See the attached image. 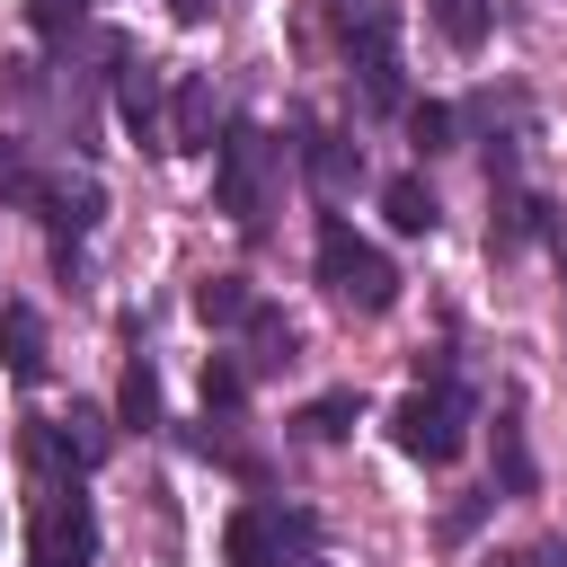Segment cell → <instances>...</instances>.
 Wrapping results in <instances>:
<instances>
[{
	"label": "cell",
	"mask_w": 567,
	"mask_h": 567,
	"mask_svg": "<svg viewBox=\"0 0 567 567\" xmlns=\"http://www.w3.org/2000/svg\"><path fill=\"white\" fill-rule=\"evenodd\" d=\"M319 284H328L346 310H363V319H381V310L399 301V266H390L372 239H354V221H346V213H328V221H319Z\"/></svg>",
	"instance_id": "7a4b0ae2"
},
{
	"label": "cell",
	"mask_w": 567,
	"mask_h": 567,
	"mask_svg": "<svg viewBox=\"0 0 567 567\" xmlns=\"http://www.w3.org/2000/svg\"><path fill=\"white\" fill-rule=\"evenodd\" d=\"M239 328H248V363H239V372H284V363H292V346H301V337H292V319H275L266 301H257Z\"/></svg>",
	"instance_id": "5bb4252c"
},
{
	"label": "cell",
	"mask_w": 567,
	"mask_h": 567,
	"mask_svg": "<svg viewBox=\"0 0 567 567\" xmlns=\"http://www.w3.org/2000/svg\"><path fill=\"white\" fill-rule=\"evenodd\" d=\"M354 80H363V106H372V115H390V106H408V80H399V53H381V62H354Z\"/></svg>",
	"instance_id": "44dd1931"
},
{
	"label": "cell",
	"mask_w": 567,
	"mask_h": 567,
	"mask_svg": "<svg viewBox=\"0 0 567 567\" xmlns=\"http://www.w3.org/2000/svg\"><path fill=\"white\" fill-rule=\"evenodd\" d=\"M168 151H213V80L186 71L168 89Z\"/></svg>",
	"instance_id": "9c48e42d"
},
{
	"label": "cell",
	"mask_w": 567,
	"mask_h": 567,
	"mask_svg": "<svg viewBox=\"0 0 567 567\" xmlns=\"http://www.w3.org/2000/svg\"><path fill=\"white\" fill-rule=\"evenodd\" d=\"M487 567H514V558H487Z\"/></svg>",
	"instance_id": "4dcf8cb0"
},
{
	"label": "cell",
	"mask_w": 567,
	"mask_h": 567,
	"mask_svg": "<svg viewBox=\"0 0 567 567\" xmlns=\"http://www.w3.org/2000/svg\"><path fill=\"white\" fill-rule=\"evenodd\" d=\"M80 9H89V0H27V18H35L44 35H71V27H80Z\"/></svg>",
	"instance_id": "d4e9b609"
},
{
	"label": "cell",
	"mask_w": 567,
	"mask_h": 567,
	"mask_svg": "<svg viewBox=\"0 0 567 567\" xmlns=\"http://www.w3.org/2000/svg\"><path fill=\"white\" fill-rule=\"evenodd\" d=\"M35 213H44V230H53V239H80V230H97L106 195H97V177H53V186L35 195Z\"/></svg>",
	"instance_id": "ba28073f"
},
{
	"label": "cell",
	"mask_w": 567,
	"mask_h": 567,
	"mask_svg": "<svg viewBox=\"0 0 567 567\" xmlns=\"http://www.w3.org/2000/svg\"><path fill=\"white\" fill-rule=\"evenodd\" d=\"M0 363L18 381H44V319L27 301H0Z\"/></svg>",
	"instance_id": "30bf717a"
},
{
	"label": "cell",
	"mask_w": 567,
	"mask_h": 567,
	"mask_svg": "<svg viewBox=\"0 0 567 567\" xmlns=\"http://www.w3.org/2000/svg\"><path fill=\"white\" fill-rule=\"evenodd\" d=\"M328 27H337V44H346V62L399 53V0H328Z\"/></svg>",
	"instance_id": "52a82bcc"
},
{
	"label": "cell",
	"mask_w": 567,
	"mask_h": 567,
	"mask_svg": "<svg viewBox=\"0 0 567 567\" xmlns=\"http://www.w3.org/2000/svg\"><path fill=\"white\" fill-rule=\"evenodd\" d=\"M354 408H363L354 390H319V399H310V408L292 416V434H301V443H337V434L354 425Z\"/></svg>",
	"instance_id": "d6986e66"
},
{
	"label": "cell",
	"mask_w": 567,
	"mask_h": 567,
	"mask_svg": "<svg viewBox=\"0 0 567 567\" xmlns=\"http://www.w3.org/2000/svg\"><path fill=\"white\" fill-rule=\"evenodd\" d=\"M248 310H257V292H248L239 275H204V284H195V319H204V328H239Z\"/></svg>",
	"instance_id": "ac0fdd59"
},
{
	"label": "cell",
	"mask_w": 567,
	"mask_h": 567,
	"mask_svg": "<svg viewBox=\"0 0 567 567\" xmlns=\"http://www.w3.org/2000/svg\"><path fill=\"white\" fill-rule=\"evenodd\" d=\"M97 558V505L80 496L71 470H35V514H27V567H89Z\"/></svg>",
	"instance_id": "6da1fadb"
},
{
	"label": "cell",
	"mask_w": 567,
	"mask_h": 567,
	"mask_svg": "<svg viewBox=\"0 0 567 567\" xmlns=\"http://www.w3.org/2000/svg\"><path fill=\"white\" fill-rule=\"evenodd\" d=\"M301 549H319V523H310L301 505H248V514H230V532H221V558H230V567H284V558H301Z\"/></svg>",
	"instance_id": "5b68a950"
},
{
	"label": "cell",
	"mask_w": 567,
	"mask_h": 567,
	"mask_svg": "<svg viewBox=\"0 0 567 567\" xmlns=\"http://www.w3.org/2000/svg\"><path fill=\"white\" fill-rule=\"evenodd\" d=\"M381 213H390V230H408V239L443 221V204H434V186H425V177H390V186H381Z\"/></svg>",
	"instance_id": "9a60e30c"
},
{
	"label": "cell",
	"mask_w": 567,
	"mask_h": 567,
	"mask_svg": "<svg viewBox=\"0 0 567 567\" xmlns=\"http://www.w3.org/2000/svg\"><path fill=\"white\" fill-rule=\"evenodd\" d=\"M514 567H567V540H532V549H523Z\"/></svg>",
	"instance_id": "83f0119b"
},
{
	"label": "cell",
	"mask_w": 567,
	"mask_h": 567,
	"mask_svg": "<svg viewBox=\"0 0 567 567\" xmlns=\"http://www.w3.org/2000/svg\"><path fill=\"white\" fill-rule=\"evenodd\" d=\"M523 239H532V195H523L514 177H496V213H487V248H496V257H514Z\"/></svg>",
	"instance_id": "e0dca14e"
},
{
	"label": "cell",
	"mask_w": 567,
	"mask_h": 567,
	"mask_svg": "<svg viewBox=\"0 0 567 567\" xmlns=\"http://www.w3.org/2000/svg\"><path fill=\"white\" fill-rule=\"evenodd\" d=\"M452 133H461V115L443 106V97H425V106H408V142L434 159V151H452Z\"/></svg>",
	"instance_id": "7402d4cb"
},
{
	"label": "cell",
	"mask_w": 567,
	"mask_h": 567,
	"mask_svg": "<svg viewBox=\"0 0 567 567\" xmlns=\"http://www.w3.org/2000/svg\"><path fill=\"white\" fill-rule=\"evenodd\" d=\"M487 505H496V496H461V505H452V514H443V540H470V532H478V514H487Z\"/></svg>",
	"instance_id": "4316f807"
},
{
	"label": "cell",
	"mask_w": 567,
	"mask_h": 567,
	"mask_svg": "<svg viewBox=\"0 0 567 567\" xmlns=\"http://www.w3.org/2000/svg\"><path fill=\"white\" fill-rule=\"evenodd\" d=\"M310 186H319V195L363 186V151H354L346 133H310Z\"/></svg>",
	"instance_id": "4fadbf2b"
},
{
	"label": "cell",
	"mask_w": 567,
	"mask_h": 567,
	"mask_svg": "<svg viewBox=\"0 0 567 567\" xmlns=\"http://www.w3.org/2000/svg\"><path fill=\"white\" fill-rule=\"evenodd\" d=\"M390 443H399L408 461H425V470L461 461V443H470V390H461V381L408 390V399L390 408Z\"/></svg>",
	"instance_id": "3957f363"
},
{
	"label": "cell",
	"mask_w": 567,
	"mask_h": 567,
	"mask_svg": "<svg viewBox=\"0 0 567 567\" xmlns=\"http://www.w3.org/2000/svg\"><path fill=\"white\" fill-rule=\"evenodd\" d=\"M532 239H540V248H567V213H558L549 195H532Z\"/></svg>",
	"instance_id": "484cf974"
},
{
	"label": "cell",
	"mask_w": 567,
	"mask_h": 567,
	"mask_svg": "<svg viewBox=\"0 0 567 567\" xmlns=\"http://www.w3.org/2000/svg\"><path fill=\"white\" fill-rule=\"evenodd\" d=\"M266 177H275V142H266L257 124L213 133V204H221L239 230H266Z\"/></svg>",
	"instance_id": "277c9868"
},
{
	"label": "cell",
	"mask_w": 567,
	"mask_h": 567,
	"mask_svg": "<svg viewBox=\"0 0 567 567\" xmlns=\"http://www.w3.org/2000/svg\"><path fill=\"white\" fill-rule=\"evenodd\" d=\"M115 425H133V434H151V425H159V372H151V354H133V363H124Z\"/></svg>",
	"instance_id": "2e32d148"
},
{
	"label": "cell",
	"mask_w": 567,
	"mask_h": 567,
	"mask_svg": "<svg viewBox=\"0 0 567 567\" xmlns=\"http://www.w3.org/2000/svg\"><path fill=\"white\" fill-rule=\"evenodd\" d=\"M168 9H177L186 27H204V18H213V0H168Z\"/></svg>",
	"instance_id": "f1b7e54d"
},
{
	"label": "cell",
	"mask_w": 567,
	"mask_h": 567,
	"mask_svg": "<svg viewBox=\"0 0 567 567\" xmlns=\"http://www.w3.org/2000/svg\"><path fill=\"white\" fill-rule=\"evenodd\" d=\"M239 399H248V372H239L230 354H213V363H204V408H239Z\"/></svg>",
	"instance_id": "cb8c5ba5"
},
{
	"label": "cell",
	"mask_w": 567,
	"mask_h": 567,
	"mask_svg": "<svg viewBox=\"0 0 567 567\" xmlns=\"http://www.w3.org/2000/svg\"><path fill=\"white\" fill-rule=\"evenodd\" d=\"M284 567H328V558H319V549H301V558H284Z\"/></svg>",
	"instance_id": "f546056e"
},
{
	"label": "cell",
	"mask_w": 567,
	"mask_h": 567,
	"mask_svg": "<svg viewBox=\"0 0 567 567\" xmlns=\"http://www.w3.org/2000/svg\"><path fill=\"white\" fill-rule=\"evenodd\" d=\"M53 443H62V452H71L80 470H97V461L115 452V416H106V408H80V399H71V416L53 425Z\"/></svg>",
	"instance_id": "7c38bea8"
},
{
	"label": "cell",
	"mask_w": 567,
	"mask_h": 567,
	"mask_svg": "<svg viewBox=\"0 0 567 567\" xmlns=\"http://www.w3.org/2000/svg\"><path fill=\"white\" fill-rule=\"evenodd\" d=\"M425 9H434V27H443L452 53H478L487 44V0H425Z\"/></svg>",
	"instance_id": "ffe728a7"
},
{
	"label": "cell",
	"mask_w": 567,
	"mask_h": 567,
	"mask_svg": "<svg viewBox=\"0 0 567 567\" xmlns=\"http://www.w3.org/2000/svg\"><path fill=\"white\" fill-rule=\"evenodd\" d=\"M35 195H44V177H35L27 142H0V204H35Z\"/></svg>",
	"instance_id": "603a6c76"
},
{
	"label": "cell",
	"mask_w": 567,
	"mask_h": 567,
	"mask_svg": "<svg viewBox=\"0 0 567 567\" xmlns=\"http://www.w3.org/2000/svg\"><path fill=\"white\" fill-rule=\"evenodd\" d=\"M496 487H505V496H532V487H540L532 443H523V408H514V399L496 408Z\"/></svg>",
	"instance_id": "8fae6325"
},
{
	"label": "cell",
	"mask_w": 567,
	"mask_h": 567,
	"mask_svg": "<svg viewBox=\"0 0 567 567\" xmlns=\"http://www.w3.org/2000/svg\"><path fill=\"white\" fill-rule=\"evenodd\" d=\"M115 115H124V133H133V142L168 151V106H159V71H151L142 53H124V44H115Z\"/></svg>",
	"instance_id": "8992f818"
}]
</instances>
